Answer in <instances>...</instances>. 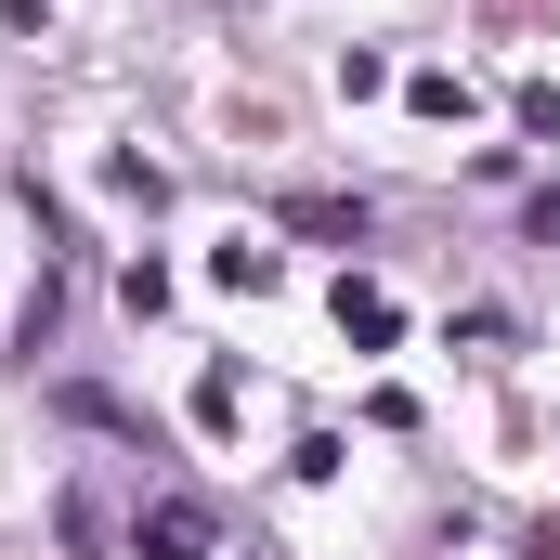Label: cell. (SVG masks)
<instances>
[{
    "mask_svg": "<svg viewBox=\"0 0 560 560\" xmlns=\"http://www.w3.org/2000/svg\"><path fill=\"white\" fill-rule=\"evenodd\" d=\"M209 548V509H196V495H156V509H143V560H196Z\"/></svg>",
    "mask_w": 560,
    "mask_h": 560,
    "instance_id": "6da1fadb",
    "label": "cell"
}]
</instances>
